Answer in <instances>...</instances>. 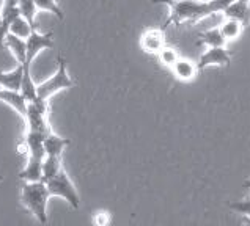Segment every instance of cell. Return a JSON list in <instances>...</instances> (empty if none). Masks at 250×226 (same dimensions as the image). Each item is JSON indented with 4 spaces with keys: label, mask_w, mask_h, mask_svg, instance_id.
<instances>
[{
    "label": "cell",
    "mask_w": 250,
    "mask_h": 226,
    "mask_svg": "<svg viewBox=\"0 0 250 226\" xmlns=\"http://www.w3.org/2000/svg\"><path fill=\"white\" fill-rule=\"evenodd\" d=\"M197 44H203L206 46V49H211V47H225L227 46V41L220 33L219 27H214L209 28V30H205L198 35V41Z\"/></svg>",
    "instance_id": "cell-14"
},
{
    "label": "cell",
    "mask_w": 250,
    "mask_h": 226,
    "mask_svg": "<svg viewBox=\"0 0 250 226\" xmlns=\"http://www.w3.org/2000/svg\"><path fill=\"white\" fill-rule=\"evenodd\" d=\"M93 222H95L96 226H107L110 222V215H109V212H105V210H98L95 217H93Z\"/></svg>",
    "instance_id": "cell-23"
},
{
    "label": "cell",
    "mask_w": 250,
    "mask_h": 226,
    "mask_svg": "<svg viewBox=\"0 0 250 226\" xmlns=\"http://www.w3.org/2000/svg\"><path fill=\"white\" fill-rule=\"evenodd\" d=\"M18 5H19L21 16L27 20L28 25H30L33 30H38L37 22H35V18H37V14H38V8H37V5H35V0H19Z\"/></svg>",
    "instance_id": "cell-17"
},
{
    "label": "cell",
    "mask_w": 250,
    "mask_h": 226,
    "mask_svg": "<svg viewBox=\"0 0 250 226\" xmlns=\"http://www.w3.org/2000/svg\"><path fill=\"white\" fill-rule=\"evenodd\" d=\"M71 143L69 138H63L52 131L44 137V152L49 157H62L65 148Z\"/></svg>",
    "instance_id": "cell-12"
},
{
    "label": "cell",
    "mask_w": 250,
    "mask_h": 226,
    "mask_svg": "<svg viewBox=\"0 0 250 226\" xmlns=\"http://www.w3.org/2000/svg\"><path fill=\"white\" fill-rule=\"evenodd\" d=\"M219 30L222 33V37L225 38V41H233L241 37L242 30H244V27H242L238 20H233V19H225L222 24L219 25Z\"/></svg>",
    "instance_id": "cell-18"
},
{
    "label": "cell",
    "mask_w": 250,
    "mask_h": 226,
    "mask_svg": "<svg viewBox=\"0 0 250 226\" xmlns=\"http://www.w3.org/2000/svg\"><path fill=\"white\" fill-rule=\"evenodd\" d=\"M167 46L166 41V32L162 28H148L140 37V47L146 54L158 55L164 47Z\"/></svg>",
    "instance_id": "cell-7"
},
{
    "label": "cell",
    "mask_w": 250,
    "mask_h": 226,
    "mask_svg": "<svg viewBox=\"0 0 250 226\" xmlns=\"http://www.w3.org/2000/svg\"><path fill=\"white\" fill-rule=\"evenodd\" d=\"M35 5H37V8L38 11H49V13H52L55 14L57 18H59L60 20H63V11L60 10V6L59 3H57V0H35Z\"/></svg>",
    "instance_id": "cell-21"
},
{
    "label": "cell",
    "mask_w": 250,
    "mask_h": 226,
    "mask_svg": "<svg viewBox=\"0 0 250 226\" xmlns=\"http://www.w3.org/2000/svg\"><path fill=\"white\" fill-rule=\"evenodd\" d=\"M54 33H40L38 30H33L30 37L25 39V63L32 66L33 60L37 58L38 54L44 49L54 46Z\"/></svg>",
    "instance_id": "cell-5"
},
{
    "label": "cell",
    "mask_w": 250,
    "mask_h": 226,
    "mask_svg": "<svg viewBox=\"0 0 250 226\" xmlns=\"http://www.w3.org/2000/svg\"><path fill=\"white\" fill-rule=\"evenodd\" d=\"M22 75H24V68L22 65H16V68L3 73L0 71V87L5 90H13V91H21V85H22Z\"/></svg>",
    "instance_id": "cell-13"
},
{
    "label": "cell",
    "mask_w": 250,
    "mask_h": 226,
    "mask_svg": "<svg viewBox=\"0 0 250 226\" xmlns=\"http://www.w3.org/2000/svg\"><path fill=\"white\" fill-rule=\"evenodd\" d=\"M225 19L238 20L242 27H247L250 24V0H234L224 10Z\"/></svg>",
    "instance_id": "cell-9"
},
{
    "label": "cell",
    "mask_w": 250,
    "mask_h": 226,
    "mask_svg": "<svg viewBox=\"0 0 250 226\" xmlns=\"http://www.w3.org/2000/svg\"><path fill=\"white\" fill-rule=\"evenodd\" d=\"M153 2L168 6V16L161 27L166 32V28L170 25L180 27L183 24H195L205 18L224 13V10L234 0H153Z\"/></svg>",
    "instance_id": "cell-1"
},
{
    "label": "cell",
    "mask_w": 250,
    "mask_h": 226,
    "mask_svg": "<svg viewBox=\"0 0 250 226\" xmlns=\"http://www.w3.org/2000/svg\"><path fill=\"white\" fill-rule=\"evenodd\" d=\"M46 186H47V190H49V196H60L73 209H79V206H81L79 193H77L74 184L71 182L65 168H62L60 173L57 174L55 178H52L51 181H47Z\"/></svg>",
    "instance_id": "cell-4"
},
{
    "label": "cell",
    "mask_w": 250,
    "mask_h": 226,
    "mask_svg": "<svg viewBox=\"0 0 250 226\" xmlns=\"http://www.w3.org/2000/svg\"><path fill=\"white\" fill-rule=\"evenodd\" d=\"M230 207L233 210H236L238 214L244 215L246 218H249V220H250V200H242V201L231 203Z\"/></svg>",
    "instance_id": "cell-22"
},
{
    "label": "cell",
    "mask_w": 250,
    "mask_h": 226,
    "mask_svg": "<svg viewBox=\"0 0 250 226\" xmlns=\"http://www.w3.org/2000/svg\"><path fill=\"white\" fill-rule=\"evenodd\" d=\"M49 190L42 181L40 182H25L21 193V201L24 206L32 212L38 223H47V201H49Z\"/></svg>",
    "instance_id": "cell-2"
},
{
    "label": "cell",
    "mask_w": 250,
    "mask_h": 226,
    "mask_svg": "<svg viewBox=\"0 0 250 226\" xmlns=\"http://www.w3.org/2000/svg\"><path fill=\"white\" fill-rule=\"evenodd\" d=\"M62 168H63L62 157H49V155H46L44 162H42V182L46 184L47 181L55 178L60 173Z\"/></svg>",
    "instance_id": "cell-16"
},
{
    "label": "cell",
    "mask_w": 250,
    "mask_h": 226,
    "mask_svg": "<svg viewBox=\"0 0 250 226\" xmlns=\"http://www.w3.org/2000/svg\"><path fill=\"white\" fill-rule=\"evenodd\" d=\"M0 22H2V18H0Z\"/></svg>",
    "instance_id": "cell-26"
},
{
    "label": "cell",
    "mask_w": 250,
    "mask_h": 226,
    "mask_svg": "<svg viewBox=\"0 0 250 226\" xmlns=\"http://www.w3.org/2000/svg\"><path fill=\"white\" fill-rule=\"evenodd\" d=\"M18 2L19 0H3V5L0 8V18H2V22H0V47H3L5 44V37L8 35L11 24L21 16Z\"/></svg>",
    "instance_id": "cell-8"
},
{
    "label": "cell",
    "mask_w": 250,
    "mask_h": 226,
    "mask_svg": "<svg viewBox=\"0 0 250 226\" xmlns=\"http://www.w3.org/2000/svg\"><path fill=\"white\" fill-rule=\"evenodd\" d=\"M171 74L175 75V79H178L180 82H192L197 79V74L200 73L197 68V63H194L192 60L188 58H181L178 60L173 66H171Z\"/></svg>",
    "instance_id": "cell-10"
},
{
    "label": "cell",
    "mask_w": 250,
    "mask_h": 226,
    "mask_svg": "<svg viewBox=\"0 0 250 226\" xmlns=\"http://www.w3.org/2000/svg\"><path fill=\"white\" fill-rule=\"evenodd\" d=\"M3 46H6L11 51L13 56L18 61V65H22V63L25 61V39L18 38V37H14V35L8 33L5 37Z\"/></svg>",
    "instance_id": "cell-15"
},
{
    "label": "cell",
    "mask_w": 250,
    "mask_h": 226,
    "mask_svg": "<svg viewBox=\"0 0 250 226\" xmlns=\"http://www.w3.org/2000/svg\"><path fill=\"white\" fill-rule=\"evenodd\" d=\"M33 32V28L28 25L27 20L22 18V16H19L14 22L11 24L10 27V32L11 35H14V37H18V38H22V39H27L28 37H30V33Z\"/></svg>",
    "instance_id": "cell-19"
},
{
    "label": "cell",
    "mask_w": 250,
    "mask_h": 226,
    "mask_svg": "<svg viewBox=\"0 0 250 226\" xmlns=\"http://www.w3.org/2000/svg\"><path fill=\"white\" fill-rule=\"evenodd\" d=\"M244 187H246V188H250V179H247V181L244 182Z\"/></svg>",
    "instance_id": "cell-24"
},
{
    "label": "cell",
    "mask_w": 250,
    "mask_h": 226,
    "mask_svg": "<svg viewBox=\"0 0 250 226\" xmlns=\"http://www.w3.org/2000/svg\"><path fill=\"white\" fill-rule=\"evenodd\" d=\"M244 222H246V225H249V226H250V220H249V218H244Z\"/></svg>",
    "instance_id": "cell-25"
},
{
    "label": "cell",
    "mask_w": 250,
    "mask_h": 226,
    "mask_svg": "<svg viewBox=\"0 0 250 226\" xmlns=\"http://www.w3.org/2000/svg\"><path fill=\"white\" fill-rule=\"evenodd\" d=\"M158 58L161 61V65L162 66H166L168 69H171V66L175 65V63L180 60V54L176 52V49L175 47H171V46H166L162 49V51L158 54Z\"/></svg>",
    "instance_id": "cell-20"
},
{
    "label": "cell",
    "mask_w": 250,
    "mask_h": 226,
    "mask_svg": "<svg viewBox=\"0 0 250 226\" xmlns=\"http://www.w3.org/2000/svg\"><path fill=\"white\" fill-rule=\"evenodd\" d=\"M59 68H57L55 74L49 77L47 80H44L42 83L37 85V96L42 101H49L54 94H57L62 90H68L71 87H74L76 82L71 79L68 74V66H66V60L63 58L62 55H59Z\"/></svg>",
    "instance_id": "cell-3"
},
{
    "label": "cell",
    "mask_w": 250,
    "mask_h": 226,
    "mask_svg": "<svg viewBox=\"0 0 250 226\" xmlns=\"http://www.w3.org/2000/svg\"><path fill=\"white\" fill-rule=\"evenodd\" d=\"M0 101L5 102L6 105L18 112L22 119H25L27 115V101L21 94V91H13V90H5V88H0Z\"/></svg>",
    "instance_id": "cell-11"
},
{
    "label": "cell",
    "mask_w": 250,
    "mask_h": 226,
    "mask_svg": "<svg viewBox=\"0 0 250 226\" xmlns=\"http://www.w3.org/2000/svg\"><path fill=\"white\" fill-rule=\"evenodd\" d=\"M231 63V55L225 47H211L200 55L197 61L198 71H203L211 66H228Z\"/></svg>",
    "instance_id": "cell-6"
}]
</instances>
